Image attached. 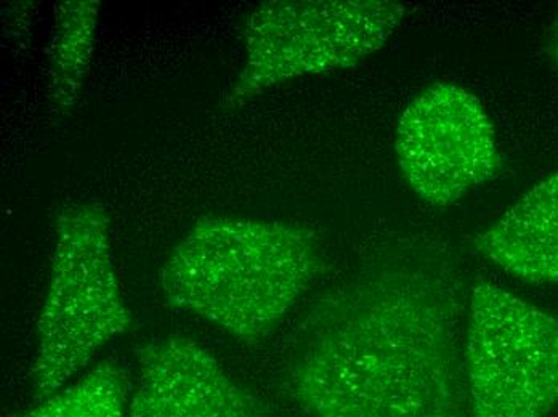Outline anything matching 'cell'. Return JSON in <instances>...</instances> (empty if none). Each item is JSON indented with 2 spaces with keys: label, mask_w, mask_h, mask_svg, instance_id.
Returning a JSON list of instances; mask_svg holds the SVG:
<instances>
[{
  "label": "cell",
  "mask_w": 558,
  "mask_h": 417,
  "mask_svg": "<svg viewBox=\"0 0 558 417\" xmlns=\"http://www.w3.org/2000/svg\"><path fill=\"white\" fill-rule=\"evenodd\" d=\"M461 315L445 250H386L310 308L286 389L312 417H471Z\"/></svg>",
  "instance_id": "cell-1"
},
{
  "label": "cell",
  "mask_w": 558,
  "mask_h": 417,
  "mask_svg": "<svg viewBox=\"0 0 558 417\" xmlns=\"http://www.w3.org/2000/svg\"><path fill=\"white\" fill-rule=\"evenodd\" d=\"M323 259L312 230L246 217H203L161 270L170 307L238 341L270 338L315 283Z\"/></svg>",
  "instance_id": "cell-2"
},
{
  "label": "cell",
  "mask_w": 558,
  "mask_h": 417,
  "mask_svg": "<svg viewBox=\"0 0 558 417\" xmlns=\"http://www.w3.org/2000/svg\"><path fill=\"white\" fill-rule=\"evenodd\" d=\"M56 238L29 372L37 400L63 389L132 324L112 257L107 208L98 203L68 206L57 216Z\"/></svg>",
  "instance_id": "cell-3"
},
{
  "label": "cell",
  "mask_w": 558,
  "mask_h": 417,
  "mask_svg": "<svg viewBox=\"0 0 558 417\" xmlns=\"http://www.w3.org/2000/svg\"><path fill=\"white\" fill-rule=\"evenodd\" d=\"M390 0H270L241 23L244 64L223 97L230 110L299 79L349 70L379 52L407 15Z\"/></svg>",
  "instance_id": "cell-4"
},
{
  "label": "cell",
  "mask_w": 558,
  "mask_h": 417,
  "mask_svg": "<svg viewBox=\"0 0 558 417\" xmlns=\"http://www.w3.org/2000/svg\"><path fill=\"white\" fill-rule=\"evenodd\" d=\"M464 369L471 417H547L558 405V320L478 281L469 301Z\"/></svg>",
  "instance_id": "cell-5"
},
{
  "label": "cell",
  "mask_w": 558,
  "mask_h": 417,
  "mask_svg": "<svg viewBox=\"0 0 558 417\" xmlns=\"http://www.w3.org/2000/svg\"><path fill=\"white\" fill-rule=\"evenodd\" d=\"M395 156L407 185L438 208L454 205L501 169L495 125L472 91L438 83L398 120Z\"/></svg>",
  "instance_id": "cell-6"
},
{
  "label": "cell",
  "mask_w": 558,
  "mask_h": 417,
  "mask_svg": "<svg viewBox=\"0 0 558 417\" xmlns=\"http://www.w3.org/2000/svg\"><path fill=\"white\" fill-rule=\"evenodd\" d=\"M129 417H265L267 406L234 381L193 339L149 342L137 351Z\"/></svg>",
  "instance_id": "cell-7"
},
{
  "label": "cell",
  "mask_w": 558,
  "mask_h": 417,
  "mask_svg": "<svg viewBox=\"0 0 558 417\" xmlns=\"http://www.w3.org/2000/svg\"><path fill=\"white\" fill-rule=\"evenodd\" d=\"M476 253L529 283L558 284V172L474 238Z\"/></svg>",
  "instance_id": "cell-8"
},
{
  "label": "cell",
  "mask_w": 558,
  "mask_h": 417,
  "mask_svg": "<svg viewBox=\"0 0 558 417\" xmlns=\"http://www.w3.org/2000/svg\"><path fill=\"white\" fill-rule=\"evenodd\" d=\"M100 2L57 3L47 49V107L56 120L70 116L83 95L94 57Z\"/></svg>",
  "instance_id": "cell-9"
},
{
  "label": "cell",
  "mask_w": 558,
  "mask_h": 417,
  "mask_svg": "<svg viewBox=\"0 0 558 417\" xmlns=\"http://www.w3.org/2000/svg\"><path fill=\"white\" fill-rule=\"evenodd\" d=\"M131 379L114 359L98 363L84 378L13 417H124Z\"/></svg>",
  "instance_id": "cell-10"
},
{
  "label": "cell",
  "mask_w": 558,
  "mask_h": 417,
  "mask_svg": "<svg viewBox=\"0 0 558 417\" xmlns=\"http://www.w3.org/2000/svg\"><path fill=\"white\" fill-rule=\"evenodd\" d=\"M546 50L547 53H549L550 59H553L554 63L558 66V15L556 16V20H554L553 26H550Z\"/></svg>",
  "instance_id": "cell-11"
}]
</instances>
